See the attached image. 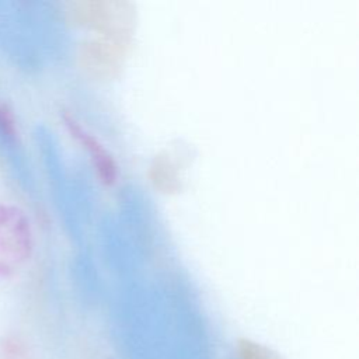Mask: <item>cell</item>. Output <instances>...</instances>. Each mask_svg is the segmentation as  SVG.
<instances>
[{
	"mask_svg": "<svg viewBox=\"0 0 359 359\" xmlns=\"http://www.w3.org/2000/svg\"><path fill=\"white\" fill-rule=\"evenodd\" d=\"M34 247V229L25 210L13 203H0V272L7 275L25 264Z\"/></svg>",
	"mask_w": 359,
	"mask_h": 359,
	"instance_id": "6da1fadb",
	"label": "cell"
},
{
	"mask_svg": "<svg viewBox=\"0 0 359 359\" xmlns=\"http://www.w3.org/2000/svg\"><path fill=\"white\" fill-rule=\"evenodd\" d=\"M63 125L69 130L70 136L81 144L87 156L91 158L94 171L98 180L107 185L112 187L116 184L119 178V167L114 156L108 151V149L100 142V139L87 130L72 114L63 112Z\"/></svg>",
	"mask_w": 359,
	"mask_h": 359,
	"instance_id": "7a4b0ae2",
	"label": "cell"
},
{
	"mask_svg": "<svg viewBox=\"0 0 359 359\" xmlns=\"http://www.w3.org/2000/svg\"><path fill=\"white\" fill-rule=\"evenodd\" d=\"M240 359H280L271 348L250 339H241L237 345Z\"/></svg>",
	"mask_w": 359,
	"mask_h": 359,
	"instance_id": "3957f363",
	"label": "cell"
},
{
	"mask_svg": "<svg viewBox=\"0 0 359 359\" xmlns=\"http://www.w3.org/2000/svg\"><path fill=\"white\" fill-rule=\"evenodd\" d=\"M0 359H27V351L20 341L6 339L0 349Z\"/></svg>",
	"mask_w": 359,
	"mask_h": 359,
	"instance_id": "277c9868",
	"label": "cell"
},
{
	"mask_svg": "<svg viewBox=\"0 0 359 359\" xmlns=\"http://www.w3.org/2000/svg\"><path fill=\"white\" fill-rule=\"evenodd\" d=\"M0 129L4 135L14 137L15 136V121L11 111L7 105L0 104Z\"/></svg>",
	"mask_w": 359,
	"mask_h": 359,
	"instance_id": "5b68a950",
	"label": "cell"
}]
</instances>
